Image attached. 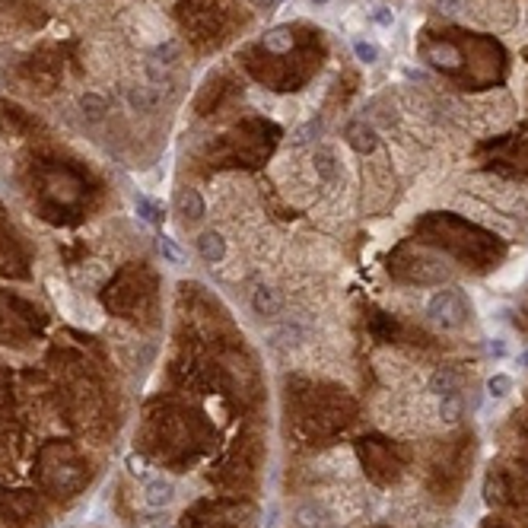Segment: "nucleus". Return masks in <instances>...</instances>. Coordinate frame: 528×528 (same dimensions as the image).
Here are the masks:
<instances>
[{
	"instance_id": "nucleus-8",
	"label": "nucleus",
	"mask_w": 528,
	"mask_h": 528,
	"mask_svg": "<svg viewBox=\"0 0 528 528\" xmlns=\"http://www.w3.org/2000/svg\"><path fill=\"white\" fill-rule=\"evenodd\" d=\"M462 414H465V404H462V398H458V392H452V395H442V404H440V417L445 423H458L462 420Z\"/></svg>"
},
{
	"instance_id": "nucleus-13",
	"label": "nucleus",
	"mask_w": 528,
	"mask_h": 528,
	"mask_svg": "<svg viewBox=\"0 0 528 528\" xmlns=\"http://www.w3.org/2000/svg\"><path fill=\"white\" fill-rule=\"evenodd\" d=\"M487 392H490L493 398L509 395V392H512V379H509V376H503V373L490 376V382H487Z\"/></svg>"
},
{
	"instance_id": "nucleus-11",
	"label": "nucleus",
	"mask_w": 528,
	"mask_h": 528,
	"mask_svg": "<svg viewBox=\"0 0 528 528\" xmlns=\"http://www.w3.org/2000/svg\"><path fill=\"white\" fill-rule=\"evenodd\" d=\"M458 385L455 373H449V369H440V373H433V379H430V388H433L436 395H452Z\"/></svg>"
},
{
	"instance_id": "nucleus-10",
	"label": "nucleus",
	"mask_w": 528,
	"mask_h": 528,
	"mask_svg": "<svg viewBox=\"0 0 528 528\" xmlns=\"http://www.w3.org/2000/svg\"><path fill=\"white\" fill-rule=\"evenodd\" d=\"M134 207H137V214H140V220H147L150 226H160V223H162L160 207H156L153 201H147L143 195H137V197H134Z\"/></svg>"
},
{
	"instance_id": "nucleus-1",
	"label": "nucleus",
	"mask_w": 528,
	"mask_h": 528,
	"mask_svg": "<svg viewBox=\"0 0 528 528\" xmlns=\"http://www.w3.org/2000/svg\"><path fill=\"white\" fill-rule=\"evenodd\" d=\"M420 54L427 64H433L442 73H465L468 71L471 80H493L499 73V51L490 42H458L452 36L433 32L427 42L420 45Z\"/></svg>"
},
{
	"instance_id": "nucleus-9",
	"label": "nucleus",
	"mask_w": 528,
	"mask_h": 528,
	"mask_svg": "<svg viewBox=\"0 0 528 528\" xmlns=\"http://www.w3.org/2000/svg\"><path fill=\"white\" fill-rule=\"evenodd\" d=\"M351 143L360 153H369V150L376 147V134H373V128H366V125H351Z\"/></svg>"
},
{
	"instance_id": "nucleus-3",
	"label": "nucleus",
	"mask_w": 528,
	"mask_h": 528,
	"mask_svg": "<svg viewBox=\"0 0 528 528\" xmlns=\"http://www.w3.org/2000/svg\"><path fill=\"white\" fill-rule=\"evenodd\" d=\"M143 499L153 509H162V506H169L175 499V484L169 477H150L147 487H143Z\"/></svg>"
},
{
	"instance_id": "nucleus-18",
	"label": "nucleus",
	"mask_w": 528,
	"mask_h": 528,
	"mask_svg": "<svg viewBox=\"0 0 528 528\" xmlns=\"http://www.w3.org/2000/svg\"><path fill=\"white\" fill-rule=\"evenodd\" d=\"M490 353H497V356H503V344H499V341H497V344H490Z\"/></svg>"
},
{
	"instance_id": "nucleus-15",
	"label": "nucleus",
	"mask_w": 528,
	"mask_h": 528,
	"mask_svg": "<svg viewBox=\"0 0 528 528\" xmlns=\"http://www.w3.org/2000/svg\"><path fill=\"white\" fill-rule=\"evenodd\" d=\"M353 51H356V58H360L363 64H373V61H376V48H373V45H366V42H356V45H353Z\"/></svg>"
},
{
	"instance_id": "nucleus-19",
	"label": "nucleus",
	"mask_w": 528,
	"mask_h": 528,
	"mask_svg": "<svg viewBox=\"0 0 528 528\" xmlns=\"http://www.w3.org/2000/svg\"><path fill=\"white\" fill-rule=\"evenodd\" d=\"M255 6H271V4H277V0H252Z\"/></svg>"
},
{
	"instance_id": "nucleus-6",
	"label": "nucleus",
	"mask_w": 528,
	"mask_h": 528,
	"mask_svg": "<svg viewBox=\"0 0 528 528\" xmlns=\"http://www.w3.org/2000/svg\"><path fill=\"white\" fill-rule=\"evenodd\" d=\"M252 306H255L258 315H277L280 312L277 290H271V286H255V293H252Z\"/></svg>"
},
{
	"instance_id": "nucleus-7",
	"label": "nucleus",
	"mask_w": 528,
	"mask_h": 528,
	"mask_svg": "<svg viewBox=\"0 0 528 528\" xmlns=\"http://www.w3.org/2000/svg\"><path fill=\"white\" fill-rule=\"evenodd\" d=\"M178 207H182V214L191 217V220H201L204 217V201L195 188H185L182 195H178Z\"/></svg>"
},
{
	"instance_id": "nucleus-12",
	"label": "nucleus",
	"mask_w": 528,
	"mask_h": 528,
	"mask_svg": "<svg viewBox=\"0 0 528 528\" xmlns=\"http://www.w3.org/2000/svg\"><path fill=\"white\" fill-rule=\"evenodd\" d=\"M303 338H306V334L299 331V328H290V325H286V328H280V331L271 334V344H274V347H290V344H299Z\"/></svg>"
},
{
	"instance_id": "nucleus-16",
	"label": "nucleus",
	"mask_w": 528,
	"mask_h": 528,
	"mask_svg": "<svg viewBox=\"0 0 528 528\" xmlns=\"http://www.w3.org/2000/svg\"><path fill=\"white\" fill-rule=\"evenodd\" d=\"M319 169H321V175H331V156L328 153H319Z\"/></svg>"
},
{
	"instance_id": "nucleus-2",
	"label": "nucleus",
	"mask_w": 528,
	"mask_h": 528,
	"mask_svg": "<svg viewBox=\"0 0 528 528\" xmlns=\"http://www.w3.org/2000/svg\"><path fill=\"white\" fill-rule=\"evenodd\" d=\"M427 315L436 328H458L465 321V315H468V309H465V299L455 290H442L430 299Z\"/></svg>"
},
{
	"instance_id": "nucleus-21",
	"label": "nucleus",
	"mask_w": 528,
	"mask_h": 528,
	"mask_svg": "<svg viewBox=\"0 0 528 528\" xmlns=\"http://www.w3.org/2000/svg\"><path fill=\"white\" fill-rule=\"evenodd\" d=\"M315 4H325V0H315Z\"/></svg>"
},
{
	"instance_id": "nucleus-17",
	"label": "nucleus",
	"mask_w": 528,
	"mask_h": 528,
	"mask_svg": "<svg viewBox=\"0 0 528 528\" xmlns=\"http://www.w3.org/2000/svg\"><path fill=\"white\" fill-rule=\"evenodd\" d=\"M376 19H379V23H382V26H388V23H392V16H388V13H385V10H379V13H376Z\"/></svg>"
},
{
	"instance_id": "nucleus-20",
	"label": "nucleus",
	"mask_w": 528,
	"mask_h": 528,
	"mask_svg": "<svg viewBox=\"0 0 528 528\" xmlns=\"http://www.w3.org/2000/svg\"><path fill=\"white\" fill-rule=\"evenodd\" d=\"M519 366H528V351H525L522 356H519Z\"/></svg>"
},
{
	"instance_id": "nucleus-5",
	"label": "nucleus",
	"mask_w": 528,
	"mask_h": 528,
	"mask_svg": "<svg viewBox=\"0 0 528 528\" xmlns=\"http://www.w3.org/2000/svg\"><path fill=\"white\" fill-rule=\"evenodd\" d=\"M296 522L303 525V528H325L328 525V512L321 509L319 503H312V499H309V503H299L296 506Z\"/></svg>"
},
{
	"instance_id": "nucleus-14",
	"label": "nucleus",
	"mask_w": 528,
	"mask_h": 528,
	"mask_svg": "<svg viewBox=\"0 0 528 528\" xmlns=\"http://www.w3.org/2000/svg\"><path fill=\"white\" fill-rule=\"evenodd\" d=\"M160 252H162V258H166L169 264H182V262H185V252L178 249V245H175L169 236H162V239H160Z\"/></svg>"
},
{
	"instance_id": "nucleus-4",
	"label": "nucleus",
	"mask_w": 528,
	"mask_h": 528,
	"mask_svg": "<svg viewBox=\"0 0 528 528\" xmlns=\"http://www.w3.org/2000/svg\"><path fill=\"white\" fill-rule=\"evenodd\" d=\"M197 252H201V258H204L207 264L223 262V255H226L223 236H220V232H204V236L197 239Z\"/></svg>"
},
{
	"instance_id": "nucleus-22",
	"label": "nucleus",
	"mask_w": 528,
	"mask_h": 528,
	"mask_svg": "<svg viewBox=\"0 0 528 528\" xmlns=\"http://www.w3.org/2000/svg\"><path fill=\"white\" fill-rule=\"evenodd\" d=\"M169 528H172V525H169Z\"/></svg>"
}]
</instances>
